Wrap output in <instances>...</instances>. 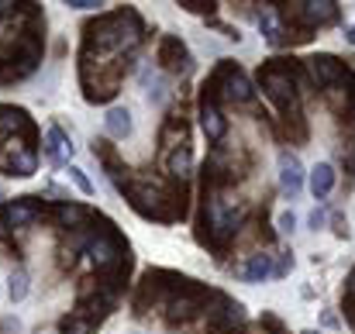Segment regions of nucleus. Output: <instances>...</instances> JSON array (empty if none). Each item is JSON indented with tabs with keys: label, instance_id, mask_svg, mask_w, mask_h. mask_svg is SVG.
<instances>
[{
	"label": "nucleus",
	"instance_id": "nucleus-9",
	"mask_svg": "<svg viewBox=\"0 0 355 334\" xmlns=\"http://www.w3.org/2000/svg\"><path fill=\"white\" fill-rule=\"evenodd\" d=\"M279 190L290 200H297L304 190V166L293 152H279Z\"/></svg>",
	"mask_w": 355,
	"mask_h": 334
},
{
	"label": "nucleus",
	"instance_id": "nucleus-28",
	"mask_svg": "<svg viewBox=\"0 0 355 334\" xmlns=\"http://www.w3.org/2000/svg\"><path fill=\"white\" fill-rule=\"evenodd\" d=\"M345 38H349V45H355V24L349 28V31H345Z\"/></svg>",
	"mask_w": 355,
	"mask_h": 334
},
{
	"label": "nucleus",
	"instance_id": "nucleus-3",
	"mask_svg": "<svg viewBox=\"0 0 355 334\" xmlns=\"http://www.w3.org/2000/svg\"><path fill=\"white\" fill-rule=\"evenodd\" d=\"M200 94L218 100V104H238V107H248L255 104V90H252V80L245 76V69L235 66L232 59H221L207 80L200 83Z\"/></svg>",
	"mask_w": 355,
	"mask_h": 334
},
{
	"label": "nucleus",
	"instance_id": "nucleus-29",
	"mask_svg": "<svg viewBox=\"0 0 355 334\" xmlns=\"http://www.w3.org/2000/svg\"><path fill=\"white\" fill-rule=\"evenodd\" d=\"M214 334H228V331H214Z\"/></svg>",
	"mask_w": 355,
	"mask_h": 334
},
{
	"label": "nucleus",
	"instance_id": "nucleus-26",
	"mask_svg": "<svg viewBox=\"0 0 355 334\" xmlns=\"http://www.w3.org/2000/svg\"><path fill=\"white\" fill-rule=\"evenodd\" d=\"M307 224H311V231H321V227H324V211H321V207H318V211H311Z\"/></svg>",
	"mask_w": 355,
	"mask_h": 334
},
{
	"label": "nucleus",
	"instance_id": "nucleus-25",
	"mask_svg": "<svg viewBox=\"0 0 355 334\" xmlns=\"http://www.w3.org/2000/svg\"><path fill=\"white\" fill-rule=\"evenodd\" d=\"M66 7H73V10H94V7H104L101 0H66Z\"/></svg>",
	"mask_w": 355,
	"mask_h": 334
},
{
	"label": "nucleus",
	"instance_id": "nucleus-15",
	"mask_svg": "<svg viewBox=\"0 0 355 334\" xmlns=\"http://www.w3.org/2000/svg\"><path fill=\"white\" fill-rule=\"evenodd\" d=\"M55 218H59V227L80 231L83 224L94 221V211H90V207H80V204H59V207H55Z\"/></svg>",
	"mask_w": 355,
	"mask_h": 334
},
{
	"label": "nucleus",
	"instance_id": "nucleus-22",
	"mask_svg": "<svg viewBox=\"0 0 355 334\" xmlns=\"http://www.w3.org/2000/svg\"><path fill=\"white\" fill-rule=\"evenodd\" d=\"M69 179L76 183V190H80L83 197H94V183L87 179V173H83L80 166H69Z\"/></svg>",
	"mask_w": 355,
	"mask_h": 334
},
{
	"label": "nucleus",
	"instance_id": "nucleus-30",
	"mask_svg": "<svg viewBox=\"0 0 355 334\" xmlns=\"http://www.w3.org/2000/svg\"><path fill=\"white\" fill-rule=\"evenodd\" d=\"M0 200H3V193H0Z\"/></svg>",
	"mask_w": 355,
	"mask_h": 334
},
{
	"label": "nucleus",
	"instance_id": "nucleus-8",
	"mask_svg": "<svg viewBox=\"0 0 355 334\" xmlns=\"http://www.w3.org/2000/svg\"><path fill=\"white\" fill-rule=\"evenodd\" d=\"M173 148H190V121L183 114H169L159 131V152H173Z\"/></svg>",
	"mask_w": 355,
	"mask_h": 334
},
{
	"label": "nucleus",
	"instance_id": "nucleus-16",
	"mask_svg": "<svg viewBox=\"0 0 355 334\" xmlns=\"http://www.w3.org/2000/svg\"><path fill=\"white\" fill-rule=\"evenodd\" d=\"M104 128H107V134H111V138L124 141V138L135 131L131 111H128V107H111V111H107V117H104Z\"/></svg>",
	"mask_w": 355,
	"mask_h": 334
},
{
	"label": "nucleus",
	"instance_id": "nucleus-10",
	"mask_svg": "<svg viewBox=\"0 0 355 334\" xmlns=\"http://www.w3.org/2000/svg\"><path fill=\"white\" fill-rule=\"evenodd\" d=\"M42 152H45V159L52 162V166H69V159H73V141L66 138V131L62 128H49L45 131V145H42Z\"/></svg>",
	"mask_w": 355,
	"mask_h": 334
},
{
	"label": "nucleus",
	"instance_id": "nucleus-7",
	"mask_svg": "<svg viewBox=\"0 0 355 334\" xmlns=\"http://www.w3.org/2000/svg\"><path fill=\"white\" fill-rule=\"evenodd\" d=\"M197 117H200V128H204L207 141H211V145H221L225 134H228V117L221 114V104L200 94V100H197Z\"/></svg>",
	"mask_w": 355,
	"mask_h": 334
},
{
	"label": "nucleus",
	"instance_id": "nucleus-2",
	"mask_svg": "<svg viewBox=\"0 0 355 334\" xmlns=\"http://www.w3.org/2000/svg\"><path fill=\"white\" fill-rule=\"evenodd\" d=\"M259 87L283 117L300 114V97L307 94V69L293 66V59H269L259 69Z\"/></svg>",
	"mask_w": 355,
	"mask_h": 334
},
{
	"label": "nucleus",
	"instance_id": "nucleus-18",
	"mask_svg": "<svg viewBox=\"0 0 355 334\" xmlns=\"http://www.w3.org/2000/svg\"><path fill=\"white\" fill-rule=\"evenodd\" d=\"M138 80H141V87L148 90V97H152L155 104H159V100L166 97V80H162V76H159V73L152 69V62H148V66L141 69V76H138Z\"/></svg>",
	"mask_w": 355,
	"mask_h": 334
},
{
	"label": "nucleus",
	"instance_id": "nucleus-19",
	"mask_svg": "<svg viewBox=\"0 0 355 334\" xmlns=\"http://www.w3.org/2000/svg\"><path fill=\"white\" fill-rule=\"evenodd\" d=\"M28 290H31V283H28V272H24V269H14V272L7 276V297H10L14 304H21V300L28 297Z\"/></svg>",
	"mask_w": 355,
	"mask_h": 334
},
{
	"label": "nucleus",
	"instance_id": "nucleus-20",
	"mask_svg": "<svg viewBox=\"0 0 355 334\" xmlns=\"http://www.w3.org/2000/svg\"><path fill=\"white\" fill-rule=\"evenodd\" d=\"M180 7H183V10H190V14H204V17H214L221 3H214V0H180Z\"/></svg>",
	"mask_w": 355,
	"mask_h": 334
},
{
	"label": "nucleus",
	"instance_id": "nucleus-1",
	"mask_svg": "<svg viewBox=\"0 0 355 334\" xmlns=\"http://www.w3.org/2000/svg\"><path fill=\"white\" fill-rule=\"evenodd\" d=\"M124 200L148 221L176 224L187 218V183L162 179V176H145V173H128L124 183H118Z\"/></svg>",
	"mask_w": 355,
	"mask_h": 334
},
{
	"label": "nucleus",
	"instance_id": "nucleus-14",
	"mask_svg": "<svg viewBox=\"0 0 355 334\" xmlns=\"http://www.w3.org/2000/svg\"><path fill=\"white\" fill-rule=\"evenodd\" d=\"M238 276H241L245 283H266V279L272 276V255H266V252H252Z\"/></svg>",
	"mask_w": 355,
	"mask_h": 334
},
{
	"label": "nucleus",
	"instance_id": "nucleus-21",
	"mask_svg": "<svg viewBox=\"0 0 355 334\" xmlns=\"http://www.w3.org/2000/svg\"><path fill=\"white\" fill-rule=\"evenodd\" d=\"M59 331H62V334H90V331H94V324L73 314V317H62V321H59Z\"/></svg>",
	"mask_w": 355,
	"mask_h": 334
},
{
	"label": "nucleus",
	"instance_id": "nucleus-12",
	"mask_svg": "<svg viewBox=\"0 0 355 334\" xmlns=\"http://www.w3.org/2000/svg\"><path fill=\"white\" fill-rule=\"evenodd\" d=\"M3 218H7L10 227H28V224H35L42 218V204H38V197H21V200L3 207Z\"/></svg>",
	"mask_w": 355,
	"mask_h": 334
},
{
	"label": "nucleus",
	"instance_id": "nucleus-24",
	"mask_svg": "<svg viewBox=\"0 0 355 334\" xmlns=\"http://www.w3.org/2000/svg\"><path fill=\"white\" fill-rule=\"evenodd\" d=\"M293 227H297L293 211H283V214H279V231H283V234H293Z\"/></svg>",
	"mask_w": 355,
	"mask_h": 334
},
{
	"label": "nucleus",
	"instance_id": "nucleus-17",
	"mask_svg": "<svg viewBox=\"0 0 355 334\" xmlns=\"http://www.w3.org/2000/svg\"><path fill=\"white\" fill-rule=\"evenodd\" d=\"M331 190H335V169H331L328 162H318V166L311 169V193H314L318 200H324Z\"/></svg>",
	"mask_w": 355,
	"mask_h": 334
},
{
	"label": "nucleus",
	"instance_id": "nucleus-23",
	"mask_svg": "<svg viewBox=\"0 0 355 334\" xmlns=\"http://www.w3.org/2000/svg\"><path fill=\"white\" fill-rule=\"evenodd\" d=\"M293 269V252H279V262H272V279H283Z\"/></svg>",
	"mask_w": 355,
	"mask_h": 334
},
{
	"label": "nucleus",
	"instance_id": "nucleus-5",
	"mask_svg": "<svg viewBox=\"0 0 355 334\" xmlns=\"http://www.w3.org/2000/svg\"><path fill=\"white\" fill-rule=\"evenodd\" d=\"M0 169L7 176H31L38 169V148L21 138H7L0 148Z\"/></svg>",
	"mask_w": 355,
	"mask_h": 334
},
{
	"label": "nucleus",
	"instance_id": "nucleus-11",
	"mask_svg": "<svg viewBox=\"0 0 355 334\" xmlns=\"http://www.w3.org/2000/svg\"><path fill=\"white\" fill-rule=\"evenodd\" d=\"M162 173L176 183H187L193 176V152L190 148H173V152H162Z\"/></svg>",
	"mask_w": 355,
	"mask_h": 334
},
{
	"label": "nucleus",
	"instance_id": "nucleus-4",
	"mask_svg": "<svg viewBox=\"0 0 355 334\" xmlns=\"http://www.w3.org/2000/svg\"><path fill=\"white\" fill-rule=\"evenodd\" d=\"M155 62H159V69L169 73V76H183V73L193 69V55H190V49H187V42H183L180 35H162V38H159V45H155Z\"/></svg>",
	"mask_w": 355,
	"mask_h": 334
},
{
	"label": "nucleus",
	"instance_id": "nucleus-27",
	"mask_svg": "<svg viewBox=\"0 0 355 334\" xmlns=\"http://www.w3.org/2000/svg\"><path fill=\"white\" fill-rule=\"evenodd\" d=\"M335 231H338V234H342V238H345V234H349V227H345V221H342V218H338V214H335Z\"/></svg>",
	"mask_w": 355,
	"mask_h": 334
},
{
	"label": "nucleus",
	"instance_id": "nucleus-6",
	"mask_svg": "<svg viewBox=\"0 0 355 334\" xmlns=\"http://www.w3.org/2000/svg\"><path fill=\"white\" fill-rule=\"evenodd\" d=\"M7 138H21V141H38V128L35 121L28 117V111L21 107H10V104H0V141Z\"/></svg>",
	"mask_w": 355,
	"mask_h": 334
},
{
	"label": "nucleus",
	"instance_id": "nucleus-13",
	"mask_svg": "<svg viewBox=\"0 0 355 334\" xmlns=\"http://www.w3.org/2000/svg\"><path fill=\"white\" fill-rule=\"evenodd\" d=\"M255 24H259V31H262V38H266L269 45H283V42H286L276 3H262V10H255Z\"/></svg>",
	"mask_w": 355,
	"mask_h": 334
}]
</instances>
